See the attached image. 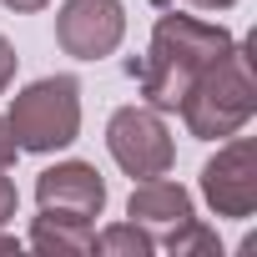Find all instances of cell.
I'll return each mask as SVG.
<instances>
[{"label":"cell","mask_w":257,"mask_h":257,"mask_svg":"<svg viewBox=\"0 0 257 257\" xmlns=\"http://www.w3.org/2000/svg\"><path fill=\"white\" fill-rule=\"evenodd\" d=\"M0 252H21V242H16V237H6V232H0Z\"/></svg>","instance_id":"obj_17"},{"label":"cell","mask_w":257,"mask_h":257,"mask_svg":"<svg viewBox=\"0 0 257 257\" xmlns=\"http://www.w3.org/2000/svg\"><path fill=\"white\" fill-rule=\"evenodd\" d=\"M167 252H172V257H217V252H222V242H217V232H212L207 222H197V217H192L182 232H172V237H167Z\"/></svg>","instance_id":"obj_11"},{"label":"cell","mask_w":257,"mask_h":257,"mask_svg":"<svg viewBox=\"0 0 257 257\" xmlns=\"http://www.w3.org/2000/svg\"><path fill=\"white\" fill-rule=\"evenodd\" d=\"M0 6H6V11H21V16H31V11H46L51 0H0Z\"/></svg>","instance_id":"obj_15"},{"label":"cell","mask_w":257,"mask_h":257,"mask_svg":"<svg viewBox=\"0 0 257 257\" xmlns=\"http://www.w3.org/2000/svg\"><path fill=\"white\" fill-rule=\"evenodd\" d=\"M152 247L157 242L137 222H111V227L91 232V252H101V257H152Z\"/></svg>","instance_id":"obj_10"},{"label":"cell","mask_w":257,"mask_h":257,"mask_svg":"<svg viewBox=\"0 0 257 257\" xmlns=\"http://www.w3.org/2000/svg\"><path fill=\"white\" fill-rule=\"evenodd\" d=\"M202 197L217 217H252L257 212V142L252 137H227L217 157L202 167Z\"/></svg>","instance_id":"obj_5"},{"label":"cell","mask_w":257,"mask_h":257,"mask_svg":"<svg viewBox=\"0 0 257 257\" xmlns=\"http://www.w3.org/2000/svg\"><path fill=\"white\" fill-rule=\"evenodd\" d=\"M126 217H132L152 242H167L172 232H182L197 212H192V192L172 177H147L132 187V202H126Z\"/></svg>","instance_id":"obj_8"},{"label":"cell","mask_w":257,"mask_h":257,"mask_svg":"<svg viewBox=\"0 0 257 257\" xmlns=\"http://www.w3.org/2000/svg\"><path fill=\"white\" fill-rule=\"evenodd\" d=\"M16 46L6 41V36H0V91H11V81H16Z\"/></svg>","instance_id":"obj_13"},{"label":"cell","mask_w":257,"mask_h":257,"mask_svg":"<svg viewBox=\"0 0 257 257\" xmlns=\"http://www.w3.org/2000/svg\"><path fill=\"white\" fill-rule=\"evenodd\" d=\"M232 46V31L227 26H212V21H197V16H157L152 26V46L142 61H132V76L147 96V106L157 111H177L187 86L217 61L227 56Z\"/></svg>","instance_id":"obj_1"},{"label":"cell","mask_w":257,"mask_h":257,"mask_svg":"<svg viewBox=\"0 0 257 257\" xmlns=\"http://www.w3.org/2000/svg\"><path fill=\"white\" fill-rule=\"evenodd\" d=\"M16 207H21V192H16V182L6 177V167H0V227L16 217Z\"/></svg>","instance_id":"obj_12"},{"label":"cell","mask_w":257,"mask_h":257,"mask_svg":"<svg viewBox=\"0 0 257 257\" xmlns=\"http://www.w3.org/2000/svg\"><path fill=\"white\" fill-rule=\"evenodd\" d=\"M126 36V6L121 0H66L56 11V46L76 61H101Z\"/></svg>","instance_id":"obj_6"},{"label":"cell","mask_w":257,"mask_h":257,"mask_svg":"<svg viewBox=\"0 0 257 257\" xmlns=\"http://www.w3.org/2000/svg\"><path fill=\"white\" fill-rule=\"evenodd\" d=\"M91 232L96 227H86V222H66V217H51V212H41L36 222H31V247L36 252H91Z\"/></svg>","instance_id":"obj_9"},{"label":"cell","mask_w":257,"mask_h":257,"mask_svg":"<svg viewBox=\"0 0 257 257\" xmlns=\"http://www.w3.org/2000/svg\"><path fill=\"white\" fill-rule=\"evenodd\" d=\"M21 157V147H16V132H11V121L0 116V167H11Z\"/></svg>","instance_id":"obj_14"},{"label":"cell","mask_w":257,"mask_h":257,"mask_svg":"<svg viewBox=\"0 0 257 257\" xmlns=\"http://www.w3.org/2000/svg\"><path fill=\"white\" fill-rule=\"evenodd\" d=\"M106 152H111V162L132 182L167 177L172 162H177L172 132H167V121H162L157 106H121V111H111V121H106Z\"/></svg>","instance_id":"obj_4"},{"label":"cell","mask_w":257,"mask_h":257,"mask_svg":"<svg viewBox=\"0 0 257 257\" xmlns=\"http://www.w3.org/2000/svg\"><path fill=\"white\" fill-rule=\"evenodd\" d=\"M187 6H197V11H232L237 0H187Z\"/></svg>","instance_id":"obj_16"},{"label":"cell","mask_w":257,"mask_h":257,"mask_svg":"<svg viewBox=\"0 0 257 257\" xmlns=\"http://www.w3.org/2000/svg\"><path fill=\"white\" fill-rule=\"evenodd\" d=\"M36 202L51 217L96 227V217L106 207V177L91 162H56V167H46L36 177Z\"/></svg>","instance_id":"obj_7"},{"label":"cell","mask_w":257,"mask_h":257,"mask_svg":"<svg viewBox=\"0 0 257 257\" xmlns=\"http://www.w3.org/2000/svg\"><path fill=\"white\" fill-rule=\"evenodd\" d=\"M182 121L197 142H227L232 132L252 121L257 111V86H252V46L232 41L227 56H217L182 96Z\"/></svg>","instance_id":"obj_2"},{"label":"cell","mask_w":257,"mask_h":257,"mask_svg":"<svg viewBox=\"0 0 257 257\" xmlns=\"http://www.w3.org/2000/svg\"><path fill=\"white\" fill-rule=\"evenodd\" d=\"M11 132L21 152L51 157L81 137V81L76 76H41L11 96Z\"/></svg>","instance_id":"obj_3"}]
</instances>
